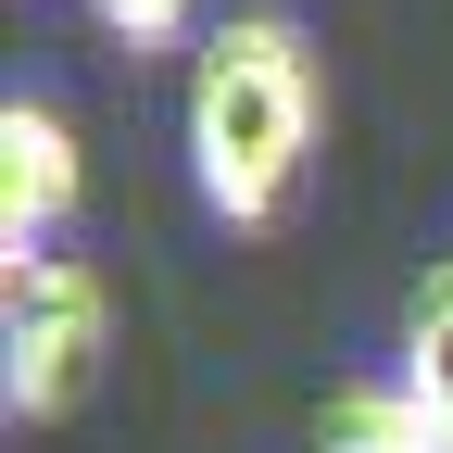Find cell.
<instances>
[{"label": "cell", "instance_id": "obj_1", "mask_svg": "<svg viewBox=\"0 0 453 453\" xmlns=\"http://www.w3.org/2000/svg\"><path fill=\"white\" fill-rule=\"evenodd\" d=\"M315 38L290 13H226L189 38V101H177V151H189V189L214 226H277L303 202V164H315Z\"/></svg>", "mask_w": 453, "mask_h": 453}, {"label": "cell", "instance_id": "obj_2", "mask_svg": "<svg viewBox=\"0 0 453 453\" xmlns=\"http://www.w3.org/2000/svg\"><path fill=\"white\" fill-rule=\"evenodd\" d=\"M113 353V290L101 265L50 252V265H13V290H0V416L13 428H50L88 403V378Z\"/></svg>", "mask_w": 453, "mask_h": 453}, {"label": "cell", "instance_id": "obj_3", "mask_svg": "<svg viewBox=\"0 0 453 453\" xmlns=\"http://www.w3.org/2000/svg\"><path fill=\"white\" fill-rule=\"evenodd\" d=\"M76 189H88V151L64 127V101L13 88V101H0V265H50V252H64Z\"/></svg>", "mask_w": 453, "mask_h": 453}, {"label": "cell", "instance_id": "obj_4", "mask_svg": "<svg viewBox=\"0 0 453 453\" xmlns=\"http://www.w3.org/2000/svg\"><path fill=\"white\" fill-rule=\"evenodd\" d=\"M390 390L441 428V453H453V252L416 277V303H403V365H390Z\"/></svg>", "mask_w": 453, "mask_h": 453}, {"label": "cell", "instance_id": "obj_5", "mask_svg": "<svg viewBox=\"0 0 453 453\" xmlns=\"http://www.w3.org/2000/svg\"><path fill=\"white\" fill-rule=\"evenodd\" d=\"M315 453H441V428H428L390 378H353V390L315 403Z\"/></svg>", "mask_w": 453, "mask_h": 453}, {"label": "cell", "instance_id": "obj_6", "mask_svg": "<svg viewBox=\"0 0 453 453\" xmlns=\"http://www.w3.org/2000/svg\"><path fill=\"white\" fill-rule=\"evenodd\" d=\"M202 13L214 0H88V26L127 38V50H177V38H202Z\"/></svg>", "mask_w": 453, "mask_h": 453}]
</instances>
